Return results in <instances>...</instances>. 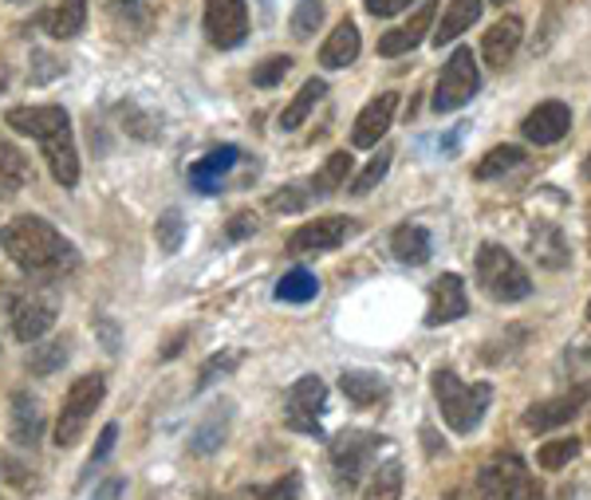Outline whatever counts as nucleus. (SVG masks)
Masks as SVG:
<instances>
[{
	"mask_svg": "<svg viewBox=\"0 0 591 500\" xmlns=\"http://www.w3.org/2000/svg\"><path fill=\"white\" fill-rule=\"evenodd\" d=\"M288 71H292V56H268L260 68H253V83L256 88H276Z\"/></svg>",
	"mask_w": 591,
	"mask_h": 500,
	"instance_id": "a19ab883",
	"label": "nucleus"
},
{
	"mask_svg": "<svg viewBox=\"0 0 591 500\" xmlns=\"http://www.w3.org/2000/svg\"><path fill=\"white\" fill-rule=\"evenodd\" d=\"M12 315V335H16L20 344H39L44 335L56 327V315H59V295L51 288H24L20 295H12L9 304Z\"/></svg>",
	"mask_w": 591,
	"mask_h": 500,
	"instance_id": "423d86ee",
	"label": "nucleus"
},
{
	"mask_svg": "<svg viewBox=\"0 0 591 500\" xmlns=\"http://www.w3.org/2000/svg\"><path fill=\"white\" fill-rule=\"evenodd\" d=\"M63 118H68V111L56 107V103H48V107H12L4 123H9L16 135L39 138V135H48L56 123H63Z\"/></svg>",
	"mask_w": 591,
	"mask_h": 500,
	"instance_id": "5701e85b",
	"label": "nucleus"
},
{
	"mask_svg": "<svg viewBox=\"0 0 591 500\" xmlns=\"http://www.w3.org/2000/svg\"><path fill=\"white\" fill-rule=\"evenodd\" d=\"M154 241L166 256H174L177 248H182V241H186V217H182V209H166V213L158 217Z\"/></svg>",
	"mask_w": 591,
	"mask_h": 500,
	"instance_id": "f704fd0d",
	"label": "nucleus"
},
{
	"mask_svg": "<svg viewBox=\"0 0 591 500\" xmlns=\"http://www.w3.org/2000/svg\"><path fill=\"white\" fill-rule=\"evenodd\" d=\"M241 363V354H209L206 359V367H201V374H197V391H206V386H213L217 379H225L233 367Z\"/></svg>",
	"mask_w": 591,
	"mask_h": 500,
	"instance_id": "ea45409f",
	"label": "nucleus"
},
{
	"mask_svg": "<svg viewBox=\"0 0 591 500\" xmlns=\"http://www.w3.org/2000/svg\"><path fill=\"white\" fill-rule=\"evenodd\" d=\"M588 398H591V386H576V391L556 394V398H548V403L529 406V410H524V430H532V433L556 430V426L571 422V418L583 410Z\"/></svg>",
	"mask_w": 591,
	"mask_h": 500,
	"instance_id": "ddd939ff",
	"label": "nucleus"
},
{
	"mask_svg": "<svg viewBox=\"0 0 591 500\" xmlns=\"http://www.w3.org/2000/svg\"><path fill=\"white\" fill-rule=\"evenodd\" d=\"M379 450H383V438H379V433H371V430H344L332 442L327 457H332L335 477H339L344 485H355L367 469H371V462L379 457Z\"/></svg>",
	"mask_w": 591,
	"mask_h": 500,
	"instance_id": "6e6552de",
	"label": "nucleus"
},
{
	"mask_svg": "<svg viewBox=\"0 0 591 500\" xmlns=\"http://www.w3.org/2000/svg\"><path fill=\"white\" fill-rule=\"evenodd\" d=\"M470 312V295H465V284L457 272H445L433 280L430 288V307H426V327H442L462 319Z\"/></svg>",
	"mask_w": 591,
	"mask_h": 500,
	"instance_id": "2eb2a0df",
	"label": "nucleus"
},
{
	"mask_svg": "<svg viewBox=\"0 0 591 500\" xmlns=\"http://www.w3.org/2000/svg\"><path fill=\"white\" fill-rule=\"evenodd\" d=\"M28 158L12 142H0V201H12L20 189L28 186Z\"/></svg>",
	"mask_w": 591,
	"mask_h": 500,
	"instance_id": "a878e982",
	"label": "nucleus"
},
{
	"mask_svg": "<svg viewBox=\"0 0 591 500\" xmlns=\"http://www.w3.org/2000/svg\"><path fill=\"white\" fill-rule=\"evenodd\" d=\"M386 170H391V150H379V154H374L371 162L363 166V174H359V177L351 182V194H355V197H367V194H371V189L386 177Z\"/></svg>",
	"mask_w": 591,
	"mask_h": 500,
	"instance_id": "4c0bfd02",
	"label": "nucleus"
},
{
	"mask_svg": "<svg viewBox=\"0 0 591 500\" xmlns=\"http://www.w3.org/2000/svg\"><path fill=\"white\" fill-rule=\"evenodd\" d=\"M44 438V410L28 391L12 394V442L32 450Z\"/></svg>",
	"mask_w": 591,
	"mask_h": 500,
	"instance_id": "6ab92c4d",
	"label": "nucleus"
},
{
	"mask_svg": "<svg viewBox=\"0 0 591 500\" xmlns=\"http://www.w3.org/2000/svg\"><path fill=\"white\" fill-rule=\"evenodd\" d=\"M493 4H505V0H493Z\"/></svg>",
	"mask_w": 591,
	"mask_h": 500,
	"instance_id": "864d4df0",
	"label": "nucleus"
},
{
	"mask_svg": "<svg viewBox=\"0 0 591 500\" xmlns=\"http://www.w3.org/2000/svg\"><path fill=\"white\" fill-rule=\"evenodd\" d=\"M583 177L591 182V150H588V162H583Z\"/></svg>",
	"mask_w": 591,
	"mask_h": 500,
	"instance_id": "8fccbe9b",
	"label": "nucleus"
},
{
	"mask_svg": "<svg viewBox=\"0 0 591 500\" xmlns=\"http://www.w3.org/2000/svg\"><path fill=\"white\" fill-rule=\"evenodd\" d=\"M482 88V75H477V59H473V48H453V56L445 59L442 75H438V88H433V103L430 107L438 115H450V111L465 107Z\"/></svg>",
	"mask_w": 591,
	"mask_h": 500,
	"instance_id": "0eeeda50",
	"label": "nucleus"
},
{
	"mask_svg": "<svg viewBox=\"0 0 591 500\" xmlns=\"http://www.w3.org/2000/svg\"><path fill=\"white\" fill-rule=\"evenodd\" d=\"M521 158H524V150L521 147H493L489 154L477 162V170H473V177L477 182H489V177H501L505 170H512V166H521Z\"/></svg>",
	"mask_w": 591,
	"mask_h": 500,
	"instance_id": "e433bc0d",
	"label": "nucleus"
},
{
	"mask_svg": "<svg viewBox=\"0 0 591 500\" xmlns=\"http://www.w3.org/2000/svg\"><path fill=\"white\" fill-rule=\"evenodd\" d=\"M315 295H320V280H315V272H308V268H292V272H285L280 284H276V300H280V304H312Z\"/></svg>",
	"mask_w": 591,
	"mask_h": 500,
	"instance_id": "c756f323",
	"label": "nucleus"
},
{
	"mask_svg": "<svg viewBox=\"0 0 591 500\" xmlns=\"http://www.w3.org/2000/svg\"><path fill=\"white\" fill-rule=\"evenodd\" d=\"M473 497L477 500H544V492L541 485L532 481V473L524 469L521 457H517V453H505V457H493V462L477 473Z\"/></svg>",
	"mask_w": 591,
	"mask_h": 500,
	"instance_id": "39448f33",
	"label": "nucleus"
},
{
	"mask_svg": "<svg viewBox=\"0 0 591 500\" xmlns=\"http://www.w3.org/2000/svg\"><path fill=\"white\" fill-rule=\"evenodd\" d=\"M206 36L213 48L229 51L248 36V4L245 0H206Z\"/></svg>",
	"mask_w": 591,
	"mask_h": 500,
	"instance_id": "9d476101",
	"label": "nucleus"
},
{
	"mask_svg": "<svg viewBox=\"0 0 591 500\" xmlns=\"http://www.w3.org/2000/svg\"><path fill=\"white\" fill-rule=\"evenodd\" d=\"M482 4L485 0H450V9L442 12V24L433 28V44L442 48V44L457 39L462 32H470L477 24V16H482Z\"/></svg>",
	"mask_w": 591,
	"mask_h": 500,
	"instance_id": "393cba45",
	"label": "nucleus"
},
{
	"mask_svg": "<svg viewBox=\"0 0 591 500\" xmlns=\"http://www.w3.org/2000/svg\"><path fill=\"white\" fill-rule=\"evenodd\" d=\"M4 88H9V71L0 68V91H4Z\"/></svg>",
	"mask_w": 591,
	"mask_h": 500,
	"instance_id": "09e8293b",
	"label": "nucleus"
},
{
	"mask_svg": "<svg viewBox=\"0 0 591 500\" xmlns=\"http://www.w3.org/2000/svg\"><path fill=\"white\" fill-rule=\"evenodd\" d=\"M39 147H44V158H48V170L56 177L59 186L71 189L79 182V150H76V135H71V118L56 123L48 135L36 138Z\"/></svg>",
	"mask_w": 591,
	"mask_h": 500,
	"instance_id": "9b49d317",
	"label": "nucleus"
},
{
	"mask_svg": "<svg viewBox=\"0 0 591 500\" xmlns=\"http://www.w3.org/2000/svg\"><path fill=\"white\" fill-rule=\"evenodd\" d=\"M351 233V221L347 217H320V221H308L288 236V253L292 256H315V253H332L339 248Z\"/></svg>",
	"mask_w": 591,
	"mask_h": 500,
	"instance_id": "f8f14e48",
	"label": "nucleus"
},
{
	"mask_svg": "<svg viewBox=\"0 0 591 500\" xmlns=\"http://www.w3.org/2000/svg\"><path fill=\"white\" fill-rule=\"evenodd\" d=\"M521 36H524V24L517 16L497 20V24L485 32V44H482L485 63H489V68H505V63L512 59V51L521 48Z\"/></svg>",
	"mask_w": 591,
	"mask_h": 500,
	"instance_id": "a211bd4d",
	"label": "nucleus"
},
{
	"mask_svg": "<svg viewBox=\"0 0 591 500\" xmlns=\"http://www.w3.org/2000/svg\"><path fill=\"white\" fill-rule=\"evenodd\" d=\"M430 24H433V4H430V0H426L422 9H418L410 20H406L403 28L386 32V36L379 39V56L394 59V56H406V51H414V48H418V44H422V39H426Z\"/></svg>",
	"mask_w": 591,
	"mask_h": 500,
	"instance_id": "f3484780",
	"label": "nucleus"
},
{
	"mask_svg": "<svg viewBox=\"0 0 591 500\" xmlns=\"http://www.w3.org/2000/svg\"><path fill=\"white\" fill-rule=\"evenodd\" d=\"M324 91H327L324 79H308L304 88H300V91L292 95V103H288V107L280 111V130L304 127V118L312 115V107L320 103V98H324Z\"/></svg>",
	"mask_w": 591,
	"mask_h": 500,
	"instance_id": "cd10ccee",
	"label": "nucleus"
},
{
	"mask_svg": "<svg viewBox=\"0 0 591 500\" xmlns=\"http://www.w3.org/2000/svg\"><path fill=\"white\" fill-rule=\"evenodd\" d=\"M394 111H398V91H383V95H374L359 118H355L351 127V147L367 150V147H379V138L391 130L394 123Z\"/></svg>",
	"mask_w": 591,
	"mask_h": 500,
	"instance_id": "4468645a",
	"label": "nucleus"
},
{
	"mask_svg": "<svg viewBox=\"0 0 591 500\" xmlns=\"http://www.w3.org/2000/svg\"><path fill=\"white\" fill-rule=\"evenodd\" d=\"M103 394H107V379H103V374H83V379H76V383L68 386L63 406H59V418H56L59 450H71V445L83 438L91 414H95L99 403H103Z\"/></svg>",
	"mask_w": 591,
	"mask_h": 500,
	"instance_id": "20e7f679",
	"label": "nucleus"
},
{
	"mask_svg": "<svg viewBox=\"0 0 591 500\" xmlns=\"http://www.w3.org/2000/svg\"><path fill=\"white\" fill-rule=\"evenodd\" d=\"M359 28H355L351 20H339L335 24V32L327 36V44L320 48V63L324 68H332V71H339V68H347V63H355L359 59Z\"/></svg>",
	"mask_w": 591,
	"mask_h": 500,
	"instance_id": "4be33fe9",
	"label": "nucleus"
},
{
	"mask_svg": "<svg viewBox=\"0 0 591 500\" xmlns=\"http://www.w3.org/2000/svg\"><path fill=\"white\" fill-rule=\"evenodd\" d=\"M433 398L442 406V418L453 433H473L493 403V386L462 383L453 371H433Z\"/></svg>",
	"mask_w": 591,
	"mask_h": 500,
	"instance_id": "f03ea898",
	"label": "nucleus"
},
{
	"mask_svg": "<svg viewBox=\"0 0 591 500\" xmlns=\"http://www.w3.org/2000/svg\"><path fill=\"white\" fill-rule=\"evenodd\" d=\"M347 174H351V154H347V150H335L324 166L315 170L312 189H308V194H312V197H332L335 189H344Z\"/></svg>",
	"mask_w": 591,
	"mask_h": 500,
	"instance_id": "c85d7f7f",
	"label": "nucleus"
},
{
	"mask_svg": "<svg viewBox=\"0 0 591 500\" xmlns=\"http://www.w3.org/2000/svg\"><path fill=\"white\" fill-rule=\"evenodd\" d=\"M403 497V465L386 462L371 473V481L363 489V500H398Z\"/></svg>",
	"mask_w": 591,
	"mask_h": 500,
	"instance_id": "473e14b6",
	"label": "nucleus"
},
{
	"mask_svg": "<svg viewBox=\"0 0 591 500\" xmlns=\"http://www.w3.org/2000/svg\"><path fill=\"white\" fill-rule=\"evenodd\" d=\"M532 256H536L544 268H564V265H568V245H564L560 229H552V225L532 229Z\"/></svg>",
	"mask_w": 591,
	"mask_h": 500,
	"instance_id": "2f4dec72",
	"label": "nucleus"
},
{
	"mask_svg": "<svg viewBox=\"0 0 591 500\" xmlns=\"http://www.w3.org/2000/svg\"><path fill=\"white\" fill-rule=\"evenodd\" d=\"M588 319H591V300H588Z\"/></svg>",
	"mask_w": 591,
	"mask_h": 500,
	"instance_id": "603ef678",
	"label": "nucleus"
},
{
	"mask_svg": "<svg viewBox=\"0 0 591 500\" xmlns=\"http://www.w3.org/2000/svg\"><path fill=\"white\" fill-rule=\"evenodd\" d=\"M111 20L118 32H147L150 28V9L147 0H107Z\"/></svg>",
	"mask_w": 591,
	"mask_h": 500,
	"instance_id": "72a5a7b5",
	"label": "nucleus"
},
{
	"mask_svg": "<svg viewBox=\"0 0 591 500\" xmlns=\"http://www.w3.org/2000/svg\"><path fill=\"white\" fill-rule=\"evenodd\" d=\"M477 284L497 304H517V300H529L532 295L529 272L501 245H482V253H477Z\"/></svg>",
	"mask_w": 591,
	"mask_h": 500,
	"instance_id": "7ed1b4c3",
	"label": "nucleus"
},
{
	"mask_svg": "<svg viewBox=\"0 0 591 500\" xmlns=\"http://www.w3.org/2000/svg\"><path fill=\"white\" fill-rule=\"evenodd\" d=\"M576 457H580V438H552V442H544L541 453H536V465H541L544 473H556L568 462H576Z\"/></svg>",
	"mask_w": 591,
	"mask_h": 500,
	"instance_id": "c9c22d12",
	"label": "nucleus"
},
{
	"mask_svg": "<svg viewBox=\"0 0 591 500\" xmlns=\"http://www.w3.org/2000/svg\"><path fill=\"white\" fill-rule=\"evenodd\" d=\"M221 442H225V422H221V414H213V422L201 426V430L194 433L189 450H194V453H213Z\"/></svg>",
	"mask_w": 591,
	"mask_h": 500,
	"instance_id": "37998d69",
	"label": "nucleus"
},
{
	"mask_svg": "<svg viewBox=\"0 0 591 500\" xmlns=\"http://www.w3.org/2000/svg\"><path fill=\"white\" fill-rule=\"evenodd\" d=\"M339 391H344L355 406H374L379 398H386V383L374 371H344L339 374Z\"/></svg>",
	"mask_w": 591,
	"mask_h": 500,
	"instance_id": "bb28decb",
	"label": "nucleus"
},
{
	"mask_svg": "<svg viewBox=\"0 0 591 500\" xmlns=\"http://www.w3.org/2000/svg\"><path fill=\"white\" fill-rule=\"evenodd\" d=\"M568 130H571V111H568V103H560V98H548L541 107H532L521 123V135L529 138V142H536V147L560 142Z\"/></svg>",
	"mask_w": 591,
	"mask_h": 500,
	"instance_id": "dca6fc26",
	"label": "nucleus"
},
{
	"mask_svg": "<svg viewBox=\"0 0 591 500\" xmlns=\"http://www.w3.org/2000/svg\"><path fill=\"white\" fill-rule=\"evenodd\" d=\"M9 4H28V0H9Z\"/></svg>",
	"mask_w": 591,
	"mask_h": 500,
	"instance_id": "3c124183",
	"label": "nucleus"
},
{
	"mask_svg": "<svg viewBox=\"0 0 591 500\" xmlns=\"http://www.w3.org/2000/svg\"><path fill=\"white\" fill-rule=\"evenodd\" d=\"M115 442H118V426L115 422H107L103 426V433H99V445L91 450V457H88V473L95 469V465H103L111 457V450H115Z\"/></svg>",
	"mask_w": 591,
	"mask_h": 500,
	"instance_id": "c03bdc74",
	"label": "nucleus"
},
{
	"mask_svg": "<svg viewBox=\"0 0 591 500\" xmlns=\"http://www.w3.org/2000/svg\"><path fill=\"white\" fill-rule=\"evenodd\" d=\"M320 20H324V0H300L292 12V36L308 39L315 28H320Z\"/></svg>",
	"mask_w": 591,
	"mask_h": 500,
	"instance_id": "58836bf2",
	"label": "nucleus"
},
{
	"mask_svg": "<svg viewBox=\"0 0 591 500\" xmlns=\"http://www.w3.org/2000/svg\"><path fill=\"white\" fill-rule=\"evenodd\" d=\"M236 158H241V150L236 147L209 150L201 162L189 166V182H194V189H201V194H217V189H221V174H229V170L236 166Z\"/></svg>",
	"mask_w": 591,
	"mask_h": 500,
	"instance_id": "aec40b11",
	"label": "nucleus"
},
{
	"mask_svg": "<svg viewBox=\"0 0 591 500\" xmlns=\"http://www.w3.org/2000/svg\"><path fill=\"white\" fill-rule=\"evenodd\" d=\"M256 233V217L253 213H236L229 221V241H245V236Z\"/></svg>",
	"mask_w": 591,
	"mask_h": 500,
	"instance_id": "49530a36",
	"label": "nucleus"
},
{
	"mask_svg": "<svg viewBox=\"0 0 591 500\" xmlns=\"http://www.w3.org/2000/svg\"><path fill=\"white\" fill-rule=\"evenodd\" d=\"M308 189L304 186H285L280 189V194H273L268 197V209H273V213H300V209L308 206Z\"/></svg>",
	"mask_w": 591,
	"mask_h": 500,
	"instance_id": "79ce46f5",
	"label": "nucleus"
},
{
	"mask_svg": "<svg viewBox=\"0 0 591 500\" xmlns=\"http://www.w3.org/2000/svg\"><path fill=\"white\" fill-rule=\"evenodd\" d=\"M391 253L398 265H426L433 253V241L422 225H398L391 236Z\"/></svg>",
	"mask_w": 591,
	"mask_h": 500,
	"instance_id": "b1692460",
	"label": "nucleus"
},
{
	"mask_svg": "<svg viewBox=\"0 0 591 500\" xmlns=\"http://www.w3.org/2000/svg\"><path fill=\"white\" fill-rule=\"evenodd\" d=\"M260 500H300V473H288V477H280L276 485H268V489L260 492Z\"/></svg>",
	"mask_w": 591,
	"mask_h": 500,
	"instance_id": "a18cd8bd",
	"label": "nucleus"
},
{
	"mask_svg": "<svg viewBox=\"0 0 591 500\" xmlns=\"http://www.w3.org/2000/svg\"><path fill=\"white\" fill-rule=\"evenodd\" d=\"M410 9V0H367V12L371 16H394V12Z\"/></svg>",
	"mask_w": 591,
	"mask_h": 500,
	"instance_id": "de8ad7c7",
	"label": "nucleus"
},
{
	"mask_svg": "<svg viewBox=\"0 0 591 500\" xmlns=\"http://www.w3.org/2000/svg\"><path fill=\"white\" fill-rule=\"evenodd\" d=\"M0 248L32 280H63L79 268V253L68 236L44 217H16L0 229Z\"/></svg>",
	"mask_w": 591,
	"mask_h": 500,
	"instance_id": "f257e3e1",
	"label": "nucleus"
},
{
	"mask_svg": "<svg viewBox=\"0 0 591 500\" xmlns=\"http://www.w3.org/2000/svg\"><path fill=\"white\" fill-rule=\"evenodd\" d=\"M71 359V339H48V344H32L28 351V371L32 374H56Z\"/></svg>",
	"mask_w": 591,
	"mask_h": 500,
	"instance_id": "7c9ffc66",
	"label": "nucleus"
},
{
	"mask_svg": "<svg viewBox=\"0 0 591 500\" xmlns=\"http://www.w3.org/2000/svg\"><path fill=\"white\" fill-rule=\"evenodd\" d=\"M39 24L51 39H76L88 24V0H59L56 9L39 16Z\"/></svg>",
	"mask_w": 591,
	"mask_h": 500,
	"instance_id": "412c9836",
	"label": "nucleus"
},
{
	"mask_svg": "<svg viewBox=\"0 0 591 500\" xmlns=\"http://www.w3.org/2000/svg\"><path fill=\"white\" fill-rule=\"evenodd\" d=\"M324 403H327L324 379H320V374H304V379H300L285 398V422L300 433H320Z\"/></svg>",
	"mask_w": 591,
	"mask_h": 500,
	"instance_id": "1a4fd4ad",
	"label": "nucleus"
}]
</instances>
